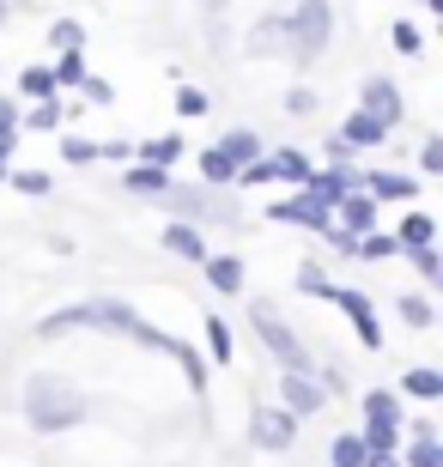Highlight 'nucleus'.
I'll return each mask as SVG.
<instances>
[{"label":"nucleus","instance_id":"obj_15","mask_svg":"<svg viewBox=\"0 0 443 467\" xmlns=\"http://www.w3.org/2000/svg\"><path fill=\"white\" fill-rule=\"evenodd\" d=\"M310 152H298V146H280V152H268V182H291V189H304L310 182Z\"/></svg>","mask_w":443,"mask_h":467},{"label":"nucleus","instance_id":"obj_14","mask_svg":"<svg viewBox=\"0 0 443 467\" xmlns=\"http://www.w3.org/2000/svg\"><path fill=\"white\" fill-rule=\"evenodd\" d=\"M358 189L371 194L376 207L383 201H413L419 194V176H395V171H371V176H358Z\"/></svg>","mask_w":443,"mask_h":467},{"label":"nucleus","instance_id":"obj_8","mask_svg":"<svg viewBox=\"0 0 443 467\" xmlns=\"http://www.w3.org/2000/svg\"><path fill=\"white\" fill-rule=\"evenodd\" d=\"M268 219H273V225L316 231V237H328V231H334V207H322V201H316V194H304V189H291L286 201H273Z\"/></svg>","mask_w":443,"mask_h":467},{"label":"nucleus","instance_id":"obj_4","mask_svg":"<svg viewBox=\"0 0 443 467\" xmlns=\"http://www.w3.org/2000/svg\"><path fill=\"white\" fill-rule=\"evenodd\" d=\"M249 328H256V340L280 358V370H291V377H316V358H310V347L298 340V328H291L286 316L273 310L268 297H249Z\"/></svg>","mask_w":443,"mask_h":467},{"label":"nucleus","instance_id":"obj_33","mask_svg":"<svg viewBox=\"0 0 443 467\" xmlns=\"http://www.w3.org/2000/svg\"><path fill=\"white\" fill-rule=\"evenodd\" d=\"M18 86H25V98L43 104V98H55V73L49 67H25V73H18Z\"/></svg>","mask_w":443,"mask_h":467},{"label":"nucleus","instance_id":"obj_5","mask_svg":"<svg viewBox=\"0 0 443 467\" xmlns=\"http://www.w3.org/2000/svg\"><path fill=\"white\" fill-rule=\"evenodd\" d=\"M328 36H334V6H328V0H298V13L280 18V49H286L298 67H310V61L328 49Z\"/></svg>","mask_w":443,"mask_h":467},{"label":"nucleus","instance_id":"obj_48","mask_svg":"<svg viewBox=\"0 0 443 467\" xmlns=\"http://www.w3.org/2000/svg\"><path fill=\"white\" fill-rule=\"evenodd\" d=\"M0 182H6V164H0Z\"/></svg>","mask_w":443,"mask_h":467},{"label":"nucleus","instance_id":"obj_50","mask_svg":"<svg viewBox=\"0 0 443 467\" xmlns=\"http://www.w3.org/2000/svg\"><path fill=\"white\" fill-rule=\"evenodd\" d=\"M426 6H443V0H426Z\"/></svg>","mask_w":443,"mask_h":467},{"label":"nucleus","instance_id":"obj_46","mask_svg":"<svg viewBox=\"0 0 443 467\" xmlns=\"http://www.w3.org/2000/svg\"><path fill=\"white\" fill-rule=\"evenodd\" d=\"M364 467H401V455H371Z\"/></svg>","mask_w":443,"mask_h":467},{"label":"nucleus","instance_id":"obj_47","mask_svg":"<svg viewBox=\"0 0 443 467\" xmlns=\"http://www.w3.org/2000/svg\"><path fill=\"white\" fill-rule=\"evenodd\" d=\"M6 18H13V0H0V31H6Z\"/></svg>","mask_w":443,"mask_h":467},{"label":"nucleus","instance_id":"obj_43","mask_svg":"<svg viewBox=\"0 0 443 467\" xmlns=\"http://www.w3.org/2000/svg\"><path fill=\"white\" fill-rule=\"evenodd\" d=\"M79 91H86L91 104H110V98H116V86H110V79H91V73H86V86H79Z\"/></svg>","mask_w":443,"mask_h":467},{"label":"nucleus","instance_id":"obj_26","mask_svg":"<svg viewBox=\"0 0 443 467\" xmlns=\"http://www.w3.org/2000/svg\"><path fill=\"white\" fill-rule=\"evenodd\" d=\"M395 455H401V467H443L438 437H407V450H395Z\"/></svg>","mask_w":443,"mask_h":467},{"label":"nucleus","instance_id":"obj_44","mask_svg":"<svg viewBox=\"0 0 443 467\" xmlns=\"http://www.w3.org/2000/svg\"><path fill=\"white\" fill-rule=\"evenodd\" d=\"M407 425V437H438V419L431 413H413V419H401Z\"/></svg>","mask_w":443,"mask_h":467},{"label":"nucleus","instance_id":"obj_32","mask_svg":"<svg viewBox=\"0 0 443 467\" xmlns=\"http://www.w3.org/2000/svg\"><path fill=\"white\" fill-rule=\"evenodd\" d=\"M18 134H25V128H18V109L6 104V98H0V164H6V158H13Z\"/></svg>","mask_w":443,"mask_h":467},{"label":"nucleus","instance_id":"obj_34","mask_svg":"<svg viewBox=\"0 0 443 467\" xmlns=\"http://www.w3.org/2000/svg\"><path fill=\"white\" fill-rule=\"evenodd\" d=\"M358 255L364 261H389V255H401V243H395L389 231H371V237H358Z\"/></svg>","mask_w":443,"mask_h":467},{"label":"nucleus","instance_id":"obj_24","mask_svg":"<svg viewBox=\"0 0 443 467\" xmlns=\"http://www.w3.org/2000/svg\"><path fill=\"white\" fill-rule=\"evenodd\" d=\"M364 462H371V450H364L358 431H341L334 443H328V467H364Z\"/></svg>","mask_w":443,"mask_h":467},{"label":"nucleus","instance_id":"obj_3","mask_svg":"<svg viewBox=\"0 0 443 467\" xmlns=\"http://www.w3.org/2000/svg\"><path fill=\"white\" fill-rule=\"evenodd\" d=\"M164 201V213L171 219H183V225H243V207L231 189H201V182H171V189L158 194Z\"/></svg>","mask_w":443,"mask_h":467},{"label":"nucleus","instance_id":"obj_41","mask_svg":"<svg viewBox=\"0 0 443 467\" xmlns=\"http://www.w3.org/2000/svg\"><path fill=\"white\" fill-rule=\"evenodd\" d=\"M298 292H310V297L328 292V279H322V267H316V261H304V267H298Z\"/></svg>","mask_w":443,"mask_h":467},{"label":"nucleus","instance_id":"obj_18","mask_svg":"<svg viewBox=\"0 0 443 467\" xmlns=\"http://www.w3.org/2000/svg\"><path fill=\"white\" fill-rule=\"evenodd\" d=\"M201 274H206V285H213L219 297H237L243 292V261L237 255H206Z\"/></svg>","mask_w":443,"mask_h":467},{"label":"nucleus","instance_id":"obj_13","mask_svg":"<svg viewBox=\"0 0 443 467\" xmlns=\"http://www.w3.org/2000/svg\"><path fill=\"white\" fill-rule=\"evenodd\" d=\"M334 225H341L346 237H371V231H376V201L364 189H353L341 207H334Z\"/></svg>","mask_w":443,"mask_h":467},{"label":"nucleus","instance_id":"obj_31","mask_svg":"<svg viewBox=\"0 0 443 467\" xmlns=\"http://www.w3.org/2000/svg\"><path fill=\"white\" fill-rule=\"evenodd\" d=\"M206 352H213V364H231V352H237L231 347V328H225L219 316H206Z\"/></svg>","mask_w":443,"mask_h":467},{"label":"nucleus","instance_id":"obj_9","mask_svg":"<svg viewBox=\"0 0 443 467\" xmlns=\"http://www.w3.org/2000/svg\"><path fill=\"white\" fill-rule=\"evenodd\" d=\"M249 443L268 450V455L291 450V443H298V419H291L286 407H256V413H249Z\"/></svg>","mask_w":443,"mask_h":467},{"label":"nucleus","instance_id":"obj_16","mask_svg":"<svg viewBox=\"0 0 443 467\" xmlns=\"http://www.w3.org/2000/svg\"><path fill=\"white\" fill-rule=\"evenodd\" d=\"M395 243H401V255H407V249H431V243H438V213L413 207L407 219L395 225Z\"/></svg>","mask_w":443,"mask_h":467},{"label":"nucleus","instance_id":"obj_23","mask_svg":"<svg viewBox=\"0 0 443 467\" xmlns=\"http://www.w3.org/2000/svg\"><path fill=\"white\" fill-rule=\"evenodd\" d=\"M231 182H237V164L219 146H201V189H231Z\"/></svg>","mask_w":443,"mask_h":467},{"label":"nucleus","instance_id":"obj_20","mask_svg":"<svg viewBox=\"0 0 443 467\" xmlns=\"http://www.w3.org/2000/svg\"><path fill=\"white\" fill-rule=\"evenodd\" d=\"M158 243H164L171 255L195 261V267H201V261H206V237H201V231H195V225H183V219H171V225H164V237H158Z\"/></svg>","mask_w":443,"mask_h":467},{"label":"nucleus","instance_id":"obj_25","mask_svg":"<svg viewBox=\"0 0 443 467\" xmlns=\"http://www.w3.org/2000/svg\"><path fill=\"white\" fill-rule=\"evenodd\" d=\"M121 189H128V194H164V189H171V171L134 164V171H121Z\"/></svg>","mask_w":443,"mask_h":467},{"label":"nucleus","instance_id":"obj_21","mask_svg":"<svg viewBox=\"0 0 443 467\" xmlns=\"http://www.w3.org/2000/svg\"><path fill=\"white\" fill-rule=\"evenodd\" d=\"M183 134H158V140H146V146H140V164H153V171H171V164H183Z\"/></svg>","mask_w":443,"mask_h":467},{"label":"nucleus","instance_id":"obj_37","mask_svg":"<svg viewBox=\"0 0 443 467\" xmlns=\"http://www.w3.org/2000/svg\"><path fill=\"white\" fill-rule=\"evenodd\" d=\"M61 158L68 164H98V140H61Z\"/></svg>","mask_w":443,"mask_h":467},{"label":"nucleus","instance_id":"obj_40","mask_svg":"<svg viewBox=\"0 0 443 467\" xmlns=\"http://www.w3.org/2000/svg\"><path fill=\"white\" fill-rule=\"evenodd\" d=\"M49 43H55V49H79V25H73V18H55Z\"/></svg>","mask_w":443,"mask_h":467},{"label":"nucleus","instance_id":"obj_35","mask_svg":"<svg viewBox=\"0 0 443 467\" xmlns=\"http://www.w3.org/2000/svg\"><path fill=\"white\" fill-rule=\"evenodd\" d=\"M6 182H13L18 194H49V189H55L49 171H6Z\"/></svg>","mask_w":443,"mask_h":467},{"label":"nucleus","instance_id":"obj_12","mask_svg":"<svg viewBox=\"0 0 443 467\" xmlns=\"http://www.w3.org/2000/svg\"><path fill=\"white\" fill-rule=\"evenodd\" d=\"M353 189H358V171H353V164H328V171H310V182H304V194H316L322 207H341Z\"/></svg>","mask_w":443,"mask_h":467},{"label":"nucleus","instance_id":"obj_45","mask_svg":"<svg viewBox=\"0 0 443 467\" xmlns=\"http://www.w3.org/2000/svg\"><path fill=\"white\" fill-rule=\"evenodd\" d=\"M98 158H116V164H128V158H134V146H128V140H103Z\"/></svg>","mask_w":443,"mask_h":467},{"label":"nucleus","instance_id":"obj_7","mask_svg":"<svg viewBox=\"0 0 443 467\" xmlns=\"http://www.w3.org/2000/svg\"><path fill=\"white\" fill-rule=\"evenodd\" d=\"M328 304H334V310L346 316V322H353V334H358V347L364 352H376L383 347V322H376V310H371V297L358 292V285H328Z\"/></svg>","mask_w":443,"mask_h":467},{"label":"nucleus","instance_id":"obj_36","mask_svg":"<svg viewBox=\"0 0 443 467\" xmlns=\"http://www.w3.org/2000/svg\"><path fill=\"white\" fill-rule=\"evenodd\" d=\"M407 261H413V274L426 279V285H438V279H443V255H438V249H407Z\"/></svg>","mask_w":443,"mask_h":467},{"label":"nucleus","instance_id":"obj_10","mask_svg":"<svg viewBox=\"0 0 443 467\" xmlns=\"http://www.w3.org/2000/svg\"><path fill=\"white\" fill-rule=\"evenodd\" d=\"M358 109H364V116H376L389 134L401 128V116H407V104H401L395 79H383V73H371V79H364V91H358Z\"/></svg>","mask_w":443,"mask_h":467},{"label":"nucleus","instance_id":"obj_22","mask_svg":"<svg viewBox=\"0 0 443 467\" xmlns=\"http://www.w3.org/2000/svg\"><path fill=\"white\" fill-rule=\"evenodd\" d=\"M219 152H225V158H231V164L243 171V164H256V158L268 152V146H261V134H256V128H231V134L219 140Z\"/></svg>","mask_w":443,"mask_h":467},{"label":"nucleus","instance_id":"obj_39","mask_svg":"<svg viewBox=\"0 0 443 467\" xmlns=\"http://www.w3.org/2000/svg\"><path fill=\"white\" fill-rule=\"evenodd\" d=\"M419 176H443V140H426V146H419Z\"/></svg>","mask_w":443,"mask_h":467},{"label":"nucleus","instance_id":"obj_1","mask_svg":"<svg viewBox=\"0 0 443 467\" xmlns=\"http://www.w3.org/2000/svg\"><path fill=\"white\" fill-rule=\"evenodd\" d=\"M73 328H110V334H128V340H140V347L153 352H171L176 364H183V377L195 395H206V358L188 340H176V334L153 328L146 316H134V304H121V297H86V304H68V310H55L37 322V340H55V334H73Z\"/></svg>","mask_w":443,"mask_h":467},{"label":"nucleus","instance_id":"obj_38","mask_svg":"<svg viewBox=\"0 0 443 467\" xmlns=\"http://www.w3.org/2000/svg\"><path fill=\"white\" fill-rule=\"evenodd\" d=\"M395 49H401V55H419V49H426V36L413 31L407 18H395Z\"/></svg>","mask_w":443,"mask_h":467},{"label":"nucleus","instance_id":"obj_19","mask_svg":"<svg viewBox=\"0 0 443 467\" xmlns=\"http://www.w3.org/2000/svg\"><path fill=\"white\" fill-rule=\"evenodd\" d=\"M401 400H443V370H431V364H413L407 377H401V389H395Z\"/></svg>","mask_w":443,"mask_h":467},{"label":"nucleus","instance_id":"obj_30","mask_svg":"<svg viewBox=\"0 0 443 467\" xmlns=\"http://www.w3.org/2000/svg\"><path fill=\"white\" fill-rule=\"evenodd\" d=\"M206 109H213V98H206L201 86H176V116L183 121H201Z\"/></svg>","mask_w":443,"mask_h":467},{"label":"nucleus","instance_id":"obj_49","mask_svg":"<svg viewBox=\"0 0 443 467\" xmlns=\"http://www.w3.org/2000/svg\"><path fill=\"white\" fill-rule=\"evenodd\" d=\"M206 6H225V0H206Z\"/></svg>","mask_w":443,"mask_h":467},{"label":"nucleus","instance_id":"obj_28","mask_svg":"<svg viewBox=\"0 0 443 467\" xmlns=\"http://www.w3.org/2000/svg\"><path fill=\"white\" fill-rule=\"evenodd\" d=\"M61 121H68V109H61V98H43V104H37L31 116L18 121V128H37V134H55Z\"/></svg>","mask_w":443,"mask_h":467},{"label":"nucleus","instance_id":"obj_42","mask_svg":"<svg viewBox=\"0 0 443 467\" xmlns=\"http://www.w3.org/2000/svg\"><path fill=\"white\" fill-rule=\"evenodd\" d=\"M286 109H291V116H316V91H310V86H291L286 91Z\"/></svg>","mask_w":443,"mask_h":467},{"label":"nucleus","instance_id":"obj_6","mask_svg":"<svg viewBox=\"0 0 443 467\" xmlns=\"http://www.w3.org/2000/svg\"><path fill=\"white\" fill-rule=\"evenodd\" d=\"M401 395H395V389H371V395H364V450L371 455H395L401 450Z\"/></svg>","mask_w":443,"mask_h":467},{"label":"nucleus","instance_id":"obj_29","mask_svg":"<svg viewBox=\"0 0 443 467\" xmlns=\"http://www.w3.org/2000/svg\"><path fill=\"white\" fill-rule=\"evenodd\" d=\"M49 73H55V91L61 86H86V61H79V49H61Z\"/></svg>","mask_w":443,"mask_h":467},{"label":"nucleus","instance_id":"obj_27","mask_svg":"<svg viewBox=\"0 0 443 467\" xmlns=\"http://www.w3.org/2000/svg\"><path fill=\"white\" fill-rule=\"evenodd\" d=\"M395 316H401L407 328H419V334H426L431 322H438V310H431V297H419V292H407V297H401V304H395Z\"/></svg>","mask_w":443,"mask_h":467},{"label":"nucleus","instance_id":"obj_2","mask_svg":"<svg viewBox=\"0 0 443 467\" xmlns=\"http://www.w3.org/2000/svg\"><path fill=\"white\" fill-rule=\"evenodd\" d=\"M18 413H25V425H31L37 437H55V431L86 425V419H91V400H86V389H79V382L55 377V370H37V377L25 382Z\"/></svg>","mask_w":443,"mask_h":467},{"label":"nucleus","instance_id":"obj_17","mask_svg":"<svg viewBox=\"0 0 443 467\" xmlns=\"http://www.w3.org/2000/svg\"><path fill=\"white\" fill-rule=\"evenodd\" d=\"M334 134H341L353 152H371V146H383V140H389V128H383L376 116H364V109H353V116H346V128H334Z\"/></svg>","mask_w":443,"mask_h":467},{"label":"nucleus","instance_id":"obj_11","mask_svg":"<svg viewBox=\"0 0 443 467\" xmlns=\"http://www.w3.org/2000/svg\"><path fill=\"white\" fill-rule=\"evenodd\" d=\"M280 407L304 425V419H316L328 407V395H322V382H316V377H291V370H280Z\"/></svg>","mask_w":443,"mask_h":467}]
</instances>
